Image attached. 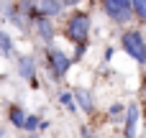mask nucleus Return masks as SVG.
Wrapping results in <instances>:
<instances>
[{"instance_id": "obj_14", "label": "nucleus", "mask_w": 146, "mask_h": 138, "mask_svg": "<svg viewBox=\"0 0 146 138\" xmlns=\"http://www.w3.org/2000/svg\"><path fill=\"white\" fill-rule=\"evenodd\" d=\"M23 131H28V133L38 131V115H26V123H23Z\"/></svg>"}, {"instance_id": "obj_3", "label": "nucleus", "mask_w": 146, "mask_h": 138, "mask_svg": "<svg viewBox=\"0 0 146 138\" xmlns=\"http://www.w3.org/2000/svg\"><path fill=\"white\" fill-rule=\"evenodd\" d=\"M100 3H103L105 15H108L113 23L126 26V23L133 20V5H131V0H100Z\"/></svg>"}, {"instance_id": "obj_11", "label": "nucleus", "mask_w": 146, "mask_h": 138, "mask_svg": "<svg viewBox=\"0 0 146 138\" xmlns=\"http://www.w3.org/2000/svg\"><path fill=\"white\" fill-rule=\"evenodd\" d=\"M13 51H15V44H13V38H10V33H5V31H0V56H5V59H10V56H13Z\"/></svg>"}, {"instance_id": "obj_4", "label": "nucleus", "mask_w": 146, "mask_h": 138, "mask_svg": "<svg viewBox=\"0 0 146 138\" xmlns=\"http://www.w3.org/2000/svg\"><path fill=\"white\" fill-rule=\"evenodd\" d=\"M46 67H49V74H51L54 79H64L67 72H69V67H72V59H69L62 49L49 46V49H46Z\"/></svg>"}, {"instance_id": "obj_13", "label": "nucleus", "mask_w": 146, "mask_h": 138, "mask_svg": "<svg viewBox=\"0 0 146 138\" xmlns=\"http://www.w3.org/2000/svg\"><path fill=\"white\" fill-rule=\"evenodd\" d=\"M131 5H133V18L146 23V0H131Z\"/></svg>"}, {"instance_id": "obj_18", "label": "nucleus", "mask_w": 146, "mask_h": 138, "mask_svg": "<svg viewBox=\"0 0 146 138\" xmlns=\"http://www.w3.org/2000/svg\"><path fill=\"white\" fill-rule=\"evenodd\" d=\"M28 138H38V136H36V131H33V133H31V136H28Z\"/></svg>"}, {"instance_id": "obj_6", "label": "nucleus", "mask_w": 146, "mask_h": 138, "mask_svg": "<svg viewBox=\"0 0 146 138\" xmlns=\"http://www.w3.org/2000/svg\"><path fill=\"white\" fill-rule=\"evenodd\" d=\"M15 69H18V77H23V79H33V77H36V59H33L31 54H23V56H18Z\"/></svg>"}, {"instance_id": "obj_5", "label": "nucleus", "mask_w": 146, "mask_h": 138, "mask_svg": "<svg viewBox=\"0 0 146 138\" xmlns=\"http://www.w3.org/2000/svg\"><path fill=\"white\" fill-rule=\"evenodd\" d=\"M31 26H33L36 36H38L44 44H51V41H54L56 28H54V23H51V18H49V15H41V13H38V15L33 18V23H31Z\"/></svg>"}, {"instance_id": "obj_1", "label": "nucleus", "mask_w": 146, "mask_h": 138, "mask_svg": "<svg viewBox=\"0 0 146 138\" xmlns=\"http://www.w3.org/2000/svg\"><path fill=\"white\" fill-rule=\"evenodd\" d=\"M121 46H123V51H126L133 61H139L141 67H146V38H144V33H141L139 28L123 31V33H121Z\"/></svg>"}, {"instance_id": "obj_8", "label": "nucleus", "mask_w": 146, "mask_h": 138, "mask_svg": "<svg viewBox=\"0 0 146 138\" xmlns=\"http://www.w3.org/2000/svg\"><path fill=\"white\" fill-rule=\"evenodd\" d=\"M136 123H139V108L128 105L126 108V128H123V136L126 138H136Z\"/></svg>"}, {"instance_id": "obj_15", "label": "nucleus", "mask_w": 146, "mask_h": 138, "mask_svg": "<svg viewBox=\"0 0 146 138\" xmlns=\"http://www.w3.org/2000/svg\"><path fill=\"white\" fill-rule=\"evenodd\" d=\"M85 51H87V41H80V44H74V61H80V59L85 56Z\"/></svg>"}, {"instance_id": "obj_9", "label": "nucleus", "mask_w": 146, "mask_h": 138, "mask_svg": "<svg viewBox=\"0 0 146 138\" xmlns=\"http://www.w3.org/2000/svg\"><path fill=\"white\" fill-rule=\"evenodd\" d=\"M72 95H74V102H77V108H80L82 113H87V115H90V113L95 110V102H92V95H90L87 90H74Z\"/></svg>"}, {"instance_id": "obj_7", "label": "nucleus", "mask_w": 146, "mask_h": 138, "mask_svg": "<svg viewBox=\"0 0 146 138\" xmlns=\"http://www.w3.org/2000/svg\"><path fill=\"white\" fill-rule=\"evenodd\" d=\"M64 0H38V13L41 15H49V18H56L64 13Z\"/></svg>"}, {"instance_id": "obj_12", "label": "nucleus", "mask_w": 146, "mask_h": 138, "mask_svg": "<svg viewBox=\"0 0 146 138\" xmlns=\"http://www.w3.org/2000/svg\"><path fill=\"white\" fill-rule=\"evenodd\" d=\"M59 102H62V105H64L67 110H72V113L77 110V102H74V95H72L69 90H62V92H59Z\"/></svg>"}, {"instance_id": "obj_2", "label": "nucleus", "mask_w": 146, "mask_h": 138, "mask_svg": "<svg viewBox=\"0 0 146 138\" xmlns=\"http://www.w3.org/2000/svg\"><path fill=\"white\" fill-rule=\"evenodd\" d=\"M64 36H67L69 41H74V44L87 41V38H90V13L74 10V13L67 18V23H64Z\"/></svg>"}, {"instance_id": "obj_10", "label": "nucleus", "mask_w": 146, "mask_h": 138, "mask_svg": "<svg viewBox=\"0 0 146 138\" xmlns=\"http://www.w3.org/2000/svg\"><path fill=\"white\" fill-rule=\"evenodd\" d=\"M8 120H10V125H15V128H21V131H23L26 110H23L21 105H10V108H8Z\"/></svg>"}, {"instance_id": "obj_16", "label": "nucleus", "mask_w": 146, "mask_h": 138, "mask_svg": "<svg viewBox=\"0 0 146 138\" xmlns=\"http://www.w3.org/2000/svg\"><path fill=\"white\" fill-rule=\"evenodd\" d=\"M123 110H126V108H123L121 102H115V105H110V110H108V113H110V118H121V113H123Z\"/></svg>"}, {"instance_id": "obj_17", "label": "nucleus", "mask_w": 146, "mask_h": 138, "mask_svg": "<svg viewBox=\"0 0 146 138\" xmlns=\"http://www.w3.org/2000/svg\"><path fill=\"white\" fill-rule=\"evenodd\" d=\"M80 0H64V5H77Z\"/></svg>"}]
</instances>
